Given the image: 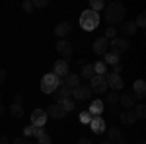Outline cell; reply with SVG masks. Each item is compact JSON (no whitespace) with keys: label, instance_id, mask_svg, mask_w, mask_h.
<instances>
[{"label":"cell","instance_id":"obj_29","mask_svg":"<svg viewBox=\"0 0 146 144\" xmlns=\"http://www.w3.org/2000/svg\"><path fill=\"white\" fill-rule=\"evenodd\" d=\"M60 107L66 111V113H70V111H74V109H76V105H74L72 98H70V100H62V101H60Z\"/></svg>","mask_w":146,"mask_h":144},{"label":"cell","instance_id":"obj_16","mask_svg":"<svg viewBox=\"0 0 146 144\" xmlns=\"http://www.w3.org/2000/svg\"><path fill=\"white\" fill-rule=\"evenodd\" d=\"M133 96L138 100H144L146 98V82L144 80H136L133 84Z\"/></svg>","mask_w":146,"mask_h":144},{"label":"cell","instance_id":"obj_19","mask_svg":"<svg viewBox=\"0 0 146 144\" xmlns=\"http://www.w3.org/2000/svg\"><path fill=\"white\" fill-rule=\"evenodd\" d=\"M60 86H66V88L74 90L76 86H80V76H78V74H74V72H72V74L68 72L66 76H64V80H62V84H60Z\"/></svg>","mask_w":146,"mask_h":144},{"label":"cell","instance_id":"obj_18","mask_svg":"<svg viewBox=\"0 0 146 144\" xmlns=\"http://www.w3.org/2000/svg\"><path fill=\"white\" fill-rule=\"evenodd\" d=\"M136 29H138V27L135 25V22H123V23H121V27H119V31L123 33V39L131 37V35H135Z\"/></svg>","mask_w":146,"mask_h":144},{"label":"cell","instance_id":"obj_27","mask_svg":"<svg viewBox=\"0 0 146 144\" xmlns=\"http://www.w3.org/2000/svg\"><path fill=\"white\" fill-rule=\"evenodd\" d=\"M94 66V74L96 76H105L107 74V66H105V62L101 60V62H96V64H92Z\"/></svg>","mask_w":146,"mask_h":144},{"label":"cell","instance_id":"obj_44","mask_svg":"<svg viewBox=\"0 0 146 144\" xmlns=\"http://www.w3.org/2000/svg\"><path fill=\"white\" fill-rule=\"evenodd\" d=\"M0 144H10V140L6 136H0Z\"/></svg>","mask_w":146,"mask_h":144},{"label":"cell","instance_id":"obj_10","mask_svg":"<svg viewBox=\"0 0 146 144\" xmlns=\"http://www.w3.org/2000/svg\"><path fill=\"white\" fill-rule=\"evenodd\" d=\"M70 72V68H68V62L64 60V58H60V60H56L55 66H53V74H55L56 78H64Z\"/></svg>","mask_w":146,"mask_h":144},{"label":"cell","instance_id":"obj_41","mask_svg":"<svg viewBox=\"0 0 146 144\" xmlns=\"http://www.w3.org/2000/svg\"><path fill=\"white\" fill-rule=\"evenodd\" d=\"M121 70H123V64L119 62V64H115V66H113V74H121Z\"/></svg>","mask_w":146,"mask_h":144},{"label":"cell","instance_id":"obj_15","mask_svg":"<svg viewBox=\"0 0 146 144\" xmlns=\"http://www.w3.org/2000/svg\"><path fill=\"white\" fill-rule=\"evenodd\" d=\"M55 100H56V103H60L62 100H70L72 98V90L70 88H66V86H58V88L55 90Z\"/></svg>","mask_w":146,"mask_h":144},{"label":"cell","instance_id":"obj_25","mask_svg":"<svg viewBox=\"0 0 146 144\" xmlns=\"http://www.w3.org/2000/svg\"><path fill=\"white\" fill-rule=\"evenodd\" d=\"M10 115L14 117V119H22V117H23L22 103H12V105H10Z\"/></svg>","mask_w":146,"mask_h":144},{"label":"cell","instance_id":"obj_38","mask_svg":"<svg viewBox=\"0 0 146 144\" xmlns=\"http://www.w3.org/2000/svg\"><path fill=\"white\" fill-rule=\"evenodd\" d=\"M12 144H31V140H27L25 136H20V138H14Z\"/></svg>","mask_w":146,"mask_h":144},{"label":"cell","instance_id":"obj_14","mask_svg":"<svg viewBox=\"0 0 146 144\" xmlns=\"http://www.w3.org/2000/svg\"><path fill=\"white\" fill-rule=\"evenodd\" d=\"M103 111H105L103 101H101V100H94V101L90 103V109H88V113H90L92 117H101V115H103Z\"/></svg>","mask_w":146,"mask_h":144},{"label":"cell","instance_id":"obj_3","mask_svg":"<svg viewBox=\"0 0 146 144\" xmlns=\"http://www.w3.org/2000/svg\"><path fill=\"white\" fill-rule=\"evenodd\" d=\"M58 86H60V80H58L53 72H49V74H45V76L41 78V92H43V94L53 96Z\"/></svg>","mask_w":146,"mask_h":144},{"label":"cell","instance_id":"obj_42","mask_svg":"<svg viewBox=\"0 0 146 144\" xmlns=\"http://www.w3.org/2000/svg\"><path fill=\"white\" fill-rule=\"evenodd\" d=\"M76 144H94V142H92L90 138H80V140H78Z\"/></svg>","mask_w":146,"mask_h":144},{"label":"cell","instance_id":"obj_31","mask_svg":"<svg viewBox=\"0 0 146 144\" xmlns=\"http://www.w3.org/2000/svg\"><path fill=\"white\" fill-rule=\"evenodd\" d=\"M105 100H107L109 105H115V103L119 101V92H111V94H107V96H105Z\"/></svg>","mask_w":146,"mask_h":144},{"label":"cell","instance_id":"obj_13","mask_svg":"<svg viewBox=\"0 0 146 144\" xmlns=\"http://www.w3.org/2000/svg\"><path fill=\"white\" fill-rule=\"evenodd\" d=\"M47 117H53V119H64V117H66V111L60 107V103H53V105L47 109Z\"/></svg>","mask_w":146,"mask_h":144},{"label":"cell","instance_id":"obj_47","mask_svg":"<svg viewBox=\"0 0 146 144\" xmlns=\"http://www.w3.org/2000/svg\"><path fill=\"white\" fill-rule=\"evenodd\" d=\"M0 98H2V92H0Z\"/></svg>","mask_w":146,"mask_h":144},{"label":"cell","instance_id":"obj_34","mask_svg":"<svg viewBox=\"0 0 146 144\" xmlns=\"http://www.w3.org/2000/svg\"><path fill=\"white\" fill-rule=\"evenodd\" d=\"M22 10L25 12V14H31V12H33V4H31V0H25V2H23Z\"/></svg>","mask_w":146,"mask_h":144},{"label":"cell","instance_id":"obj_24","mask_svg":"<svg viewBox=\"0 0 146 144\" xmlns=\"http://www.w3.org/2000/svg\"><path fill=\"white\" fill-rule=\"evenodd\" d=\"M107 138H109V142H117L123 138V133L119 131V127H111V129H107Z\"/></svg>","mask_w":146,"mask_h":144},{"label":"cell","instance_id":"obj_9","mask_svg":"<svg viewBox=\"0 0 146 144\" xmlns=\"http://www.w3.org/2000/svg\"><path fill=\"white\" fill-rule=\"evenodd\" d=\"M72 51H74V47H72V43L66 41V39H60V41L56 43V53L62 56V58L70 56V55H72Z\"/></svg>","mask_w":146,"mask_h":144},{"label":"cell","instance_id":"obj_8","mask_svg":"<svg viewBox=\"0 0 146 144\" xmlns=\"http://www.w3.org/2000/svg\"><path fill=\"white\" fill-rule=\"evenodd\" d=\"M47 123V111L45 109H35L31 113V125L37 129H43V125Z\"/></svg>","mask_w":146,"mask_h":144},{"label":"cell","instance_id":"obj_7","mask_svg":"<svg viewBox=\"0 0 146 144\" xmlns=\"http://www.w3.org/2000/svg\"><path fill=\"white\" fill-rule=\"evenodd\" d=\"M90 90L96 92V94H105L107 92V82H105V76H94L90 80Z\"/></svg>","mask_w":146,"mask_h":144},{"label":"cell","instance_id":"obj_11","mask_svg":"<svg viewBox=\"0 0 146 144\" xmlns=\"http://www.w3.org/2000/svg\"><path fill=\"white\" fill-rule=\"evenodd\" d=\"M107 51H109V41L105 37H98L94 41V53L96 55H105Z\"/></svg>","mask_w":146,"mask_h":144},{"label":"cell","instance_id":"obj_17","mask_svg":"<svg viewBox=\"0 0 146 144\" xmlns=\"http://www.w3.org/2000/svg\"><path fill=\"white\" fill-rule=\"evenodd\" d=\"M90 127H92V131H94V134H101L103 131H107V127H105V121H103V117H92Z\"/></svg>","mask_w":146,"mask_h":144},{"label":"cell","instance_id":"obj_35","mask_svg":"<svg viewBox=\"0 0 146 144\" xmlns=\"http://www.w3.org/2000/svg\"><path fill=\"white\" fill-rule=\"evenodd\" d=\"M31 4H33V10L35 8H47L49 6V0H33Z\"/></svg>","mask_w":146,"mask_h":144},{"label":"cell","instance_id":"obj_45","mask_svg":"<svg viewBox=\"0 0 146 144\" xmlns=\"http://www.w3.org/2000/svg\"><path fill=\"white\" fill-rule=\"evenodd\" d=\"M4 111H6V107H4V105L0 103V115H4Z\"/></svg>","mask_w":146,"mask_h":144},{"label":"cell","instance_id":"obj_5","mask_svg":"<svg viewBox=\"0 0 146 144\" xmlns=\"http://www.w3.org/2000/svg\"><path fill=\"white\" fill-rule=\"evenodd\" d=\"M92 98V90L90 86H84V84H80L76 88L72 90V101H86Z\"/></svg>","mask_w":146,"mask_h":144},{"label":"cell","instance_id":"obj_46","mask_svg":"<svg viewBox=\"0 0 146 144\" xmlns=\"http://www.w3.org/2000/svg\"><path fill=\"white\" fill-rule=\"evenodd\" d=\"M101 144H113V142H109V140H103V142H101Z\"/></svg>","mask_w":146,"mask_h":144},{"label":"cell","instance_id":"obj_43","mask_svg":"<svg viewBox=\"0 0 146 144\" xmlns=\"http://www.w3.org/2000/svg\"><path fill=\"white\" fill-rule=\"evenodd\" d=\"M14 103H22V94H16L14 96Z\"/></svg>","mask_w":146,"mask_h":144},{"label":"cell","instance_id":"obj_30","mask_svg":"<svg viewBox=\"0 0 146 144\" xmlns=\"http://www.w3.org/2000/svg\"><path fill=\"white\" fill-rule=\"evenodd\" d=\"M103 8H105L103 0H92V8H90L92 12H96V14H98V12H100V10H103Z\"/></svg>","mask_w":146,"mask_h":144},{"label":"cell","instance_id":"obj_4","mask_svg":"<svg viewBox=\"0 0 146 144\" xmlns=\"http://www.w3.org/2000/svg\"><path fill=\"white\" fill-rule=\"evenodd\" d=\"M127 49H129V41L123 39V37H115V39L109 41V53H113V55L121 56Z\"/></svg>","mask_w":146,"mask_h":144},{"label":"cell","instance_id":"obj_20","mask_svg":"<svg viewBox=\"0 0 146 144\" xmlns=\"http://www.w3.org/2000/svg\"><path fill=\"white\" fill-rule=\"evenodd\" d=\"M119 119H121V123L123 125H135L138 119L135 117V113H133V109H125L121 115H119Z\"/></svg>","mask_w":146,"mask_h":144},{"label":"cell","instance_id":"obj_21","mask_svg":"<svg viewBox=\"0 0 146 144\" xmlns=\"http://www.w3.org/2000/svg\"><path fill=\"white\" fill-rule=\"evenodd\" d=\"M119 103L123 105L125 109H133L135 107V96L133 94H121L119 96Z\"/></svg>","mask_w":146,"mask_h":144},{"label":"cell","instance_id":"obj_23","mask_svg":"<svg viewBox=\"0 0 146 144\" xmlns=\"http://www.w3.org/2000/svg\"><path fill=\"white\" fill-rule=\"evenodd\" d=\"M78 76H80V78H86V80H92V78L96 76V74H94V66H92V64H88V62H84Z\"/></svg>","mask_w":146,"mask_h":144},{"label":"cell","instance_id":"obj_39","mask_svg":"<svg viewBox=\"0 0 146 144\" xmlns=\"http://www.w3.org/2000/svg\"><path fill=\"white\" fill-rule=\"evenodd\" d=\"M107 113H109V117H113V119H117V117H119V111H117V107H115V105H111Z\"/></svg>","mask_w":146,"mask_h":144},{"label":"cell","instance_id":"obj_33","mask_svg":"<svg viewBox=\"0 0 146 144\" xmlns=\"http://www.w3.org/2000/svg\"><path fill=\"white\" fill-rule=\"evenodd\" d=\"M90 121H92V115L88 111H82V113H80V123H82V125H90Z\"/></svg>","mask_w":146,"mask_h":144},{"label":"cell","instance_id":"obj_28","mask_svg":"<svg viewBox=\"0 0 146 144\" xmlns=\"http://www.w3.org/2000/svg\"><path fill=\"white\" fill-rule=\"evenodd\" d=\"M133 113H135L136 119H144V117H146V105H144V103H136L135 109H133Z\"/></svg>","mask_w":146,"mask_h":144},{"label":"cell","instance_id":"obj_26","mask_svg":"<svg viewBox=\"0 0 146 144\" xmlns=\"http://www.w3.org/2000/svg\"><path fill=\"white\" fill-rule=\"evenodd\" d=\"M103 62H105V66H107V64L115 66V64H119L121 60H119V56H117V55H113V53H109V51H107V53L103 55Z\"/></svg>","mask_w":146,"mask_h":144},{"label":"cell","instance_id":"obj_1","mask_svg":"<svg viewBox=\"0 0 146 144\" xmlns=\"http://www.w3.org/2000/svg\"><path fill=\"white\" fill-rule=\"evenodd\" d=\"M125 14H127V8H125L123 2H109L103 8V18L109 23V27L117 25V23H123Z\"/></svg>","mask_w":146,"mask_h":144},{"label":"cell","instance_id":"obj_22","mask_svg":"<svg viewBox=\"0 0 146 144\" xmlns=\"http://www.w3.org/2000/svg\"><path fill=\"white\" fill-rule=\"evenodd\" d=\"M43 133H45L43 129H37V127H33V125H29V127H25V129H23V136H25V138H29V136L39 138Z\"/></svg>","mask_w":146,"mask_h":144},{"label":"cell","instance_id":"obj_2","mask_svg":"<svg viewBox=\"0 0 146 144\" xmlns=\"http://www.w3.org/2000/svg\"><path fill=\"white\" fill-rule=\"evenodd\" d=\"M98 25H100V14H96V12H92V10L82 12V16H80V27L84 31H94Z\"/></svg>","mask_w":146,"mask_h":144},{"label":"cell","instance_id":"obj_32","mask_svg":"<svg viewBox=\"0 0 146 144\" xmlns=\"http://www.w3.org/2000/svg\"><path fill=\"white\" fill-rule=\"evenodd\" d=\"M103 37H105L107 41L115 39V37H117V29H115V27H107V29H105V33H103Z\"/></svg>","mask_w":146,"mask_h":144},{"label":"cell","instance_id":"obj_12","mask_svg":"<svg viewBox=\"0 0 146 144\" xmlns=\"http://www.w3.org/2000/svg\"><path fill=\"white\" fill-rule=\"evenodd\" d=\"M72 31V23L70 22H60L55 25V35L56 37H60V39H64L68 33Z\"/></svg>","mask_w":146,"mask_h":144},{"label":"cell","instance_id":"obj_37","mask_svg":"<svg viewBox=\"0 0 146 144\" xmlns=\"http://www.w3.org/2000/svg\"><path fill=\"white\" fill-rule=\"evenodd\" d=\"M135 25H136V27H144V25H146V18H144V14H140V16L136 18Z\"/></svg>","mask_w":146,"mask_h":144},{"label":"cell","instance_id":"obj_40","mask_svg":"<svg viewBox=\"0 0 146 144\" xmlns=\"http://www.w3.org/2000/svg\"><path fill=\"white\" fill-rule=\"evenodd\" d=\"M6 78H8V74H6V70L4 68H0V86L6 82Z\"/></svg>","mask_w":146,"mask_h":144},{"label":"cell","instance_id":"obj_36","mask_svg":"<svg viewBox=\"0 0 146 144\" xmlns=\"http://www.w3.org/2000/svg\"><path fill=\"white\" fill-rule=\"evenodd\" d=\"M37 144H51V136H49L47 133H43L39 138H37Z\"/></svg>","mask_w":146,"mask_h":144},{"label":"cell","instance_id":"obj_6","mask_svg":"<svg viewBox=\"0 0 146 144\" xmlns=\"http://www.w3.org/2000/svg\"><path fill=\"white\" fill-rule=\"evenodd\" d=\"M105 82H107V88H111L113 92H121V90H123V86H125L121 74H113V72L105 74Z\"/></svg>","mask_w":146,"mask_h":144}]
</instances>
